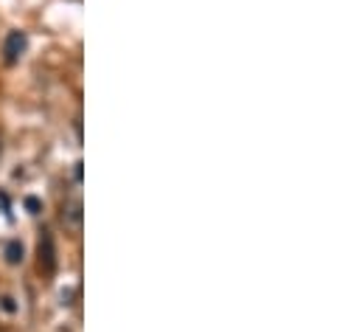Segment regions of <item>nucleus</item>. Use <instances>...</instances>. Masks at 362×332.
Wrapping results in <instances>:
<instances>
[{
  "label": "nucleus",
  "instance_id": "obj_1",
  "mask_svg": "<svg viewBox=\"0 0 362 332\" xmlns=\"http://www.w3.org/2000/svg\"><path fill=\"white\" fill-rule=\"evenodd\" d=\"M82 223H85L82 200H79V197L65 200V206H62V226H65L70 234H79V231H82Z\"/></svg>",
  "mask_w": 362,
  "mask_h": 332
},
{
  "label": "nucleus",
  "instance_id": "obj_2",
  "mask_svg": "<svg viewBox=\"0 0 362 332\" xmlns=\"http://www.w3.org/2000/svg\"><path fill=\"white\" fill-rule=\"evenodd\" d=\"M25 45H28V39H25L23 31H8L6 42H3V59H6L8 65L20 62V56L25 54Z\"/></svg>",
  "mask_w": 362,
  "mask_h": 332
},
{
  "label": "nucleus",
  "instance_id": "obj_3",
  "mask_svg": "<svg viewBox=\"0 0 362 332\" xmlns=\"http://www.w3.org/2000/svg\"><path fill=\"white\" fill-rule=\"evenodd\" d=\"M39 265H45V271H48V273H51V271H54V265H56L51 234H42V240H39Z\"/></svg>",
  "mask_w": 362,
  "mask_h": 332
},
{
  "label": "nucleus",
  "instance_id": "obj_4",
  "mask_svg": "<svg viewBox=\"0 0 362 332\" xmlns=\"http://www.w3.org/2000/svg\"><path fill=\"white\" fill-rule=\"evenodd\" d=\"M3 254H6V262H8V265H20L25 251H23V245H20L17 240H11V242L6 245V251H3Z\"/></svg>",
  "mask_w": 362,
  "mask_h": 332
},
{
  "label": "nucleus",
  "instance_id": "obj_5",
  "mask_svg": "<svg viewBox=\"0 0 362 332\" xmlns=\"http://www.w3.org/2000/svg\"><path fill=\"white\" fill-rule=\"evenodd\" d=\"M0 307H3L6 313H14V310H17V307H14V299H11V296H3V299H0Z\"/></svg>",
  "mask_w": 362,
  "mask_h": 332
},
{
  "label": "nucleus",
  "instance_id": "obj_6",
  "mask_svg": "<svg viewBox=\"0 0 362 332\" xmlns=\"http://www.w3.org/2000/svg\"><path fill=\"white\" fill-rule=\"evenodd\" d=\"M25 206L31 209V214H37V211H39V200H37V197H28V200H25Z\"/></svg>",
  "mask_w": 362,
  "mask_h": 332
}]
</instances>
